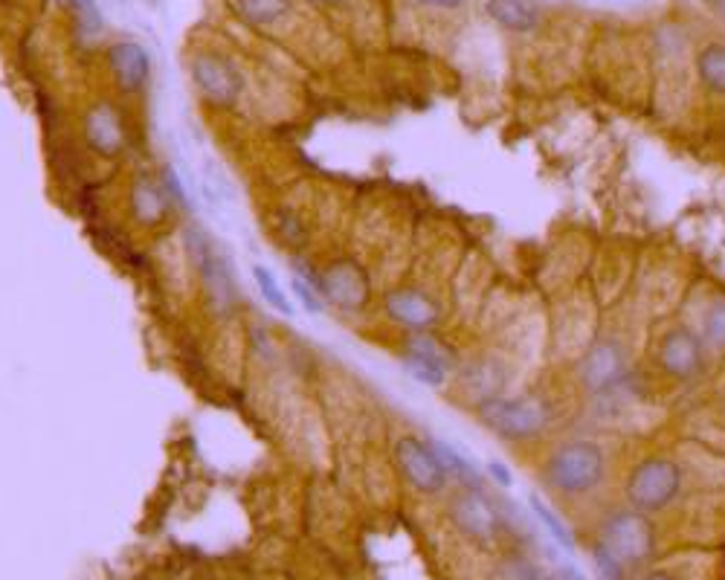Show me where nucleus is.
Instances as JSON below:
<instances>
[{
	"label": "nucleus",
	"instance_id": "f257e3e1",
	"mask_svg": "<svg viewBox=\"0 0 725 580\" xmlns=\"http://www.w3.org/2000/svg\"><path fill=\"white\" fill-rule=\"evenodd\" d=\"M607 462H603V450L592 441H569L552 453V459L545 462V482L561 494H586V490L598 488V482L603 479Z\"/></svg>",
	"mask_w": 725,
	"mask_h": 580
},
{
	"label": "nucleus",
	"instance_id": "f03ea898",
	"mask_svg": "<svg viewBox=\"0 0 725 580\" xmlns=\"http://www.w3.org/2000/svg\"><path fill=\"white\" fill-rule=\"evenodd\" d=\"M682 490V471L670 459L653 456L644 459L626 479V499L635 511L653 514L668 508Z\"/></svg>",
	"mask_w": 725,
	"mask_h": 580
},
{
	"label": "nucleus",
	"instance_id": "7ed1b4c3",
	"mask_svg": "<svg viewBox=\"0 0 725 580\" xmlns=\"http://www.w3.org/2000/svg\"><path fill=\"white\" fill-rule=\"evenodd\" d=\"M482 421L508 441L534 439L549 424V404L534 395L522 398H491L482 406Z\"/></svg>",
	"mask_w": 725,
	"mask_h": 580
},
{
	"label": "nucleus",
	"instance_id": "20e7f679",
	"mask_svg": "<svg viewBox=\"0 0 725 580\" xmlns=\"http://www.w3.org/2000/svg\"><path fill=\"white\" fill-rule=\"evenodd\" d=\"M601 543L624 566H642L644 560H651L653 548H656V531H653V522L635 508L633 511H615L603 522Z\"/></svg>",
	"mask_w": 725,
	"mask_h": 580
},
{
	"label": "nucleus",
	"instance_id": "39448f33",
	"mask_svg": "<svg viewBox=\"0 0 725 580\" xmlns=\"http://www.w3.org/2000/svg\"><path fill=\"white\" fill-rule=\"evenodd\" d=\"M630 360L619 340H598L577 366V378L589 392H607L626 378Z\"/></svg>",
	"mask_w": 725,
	"mask_h": 580
},
{
	"label": "nucleus",
	"instance_id": "423d86ee",
	"mask_svg": "<svg viewBox=\"0 0 725 580\" xmlns=\"http://www.w3.org/2000/svg\"><path fill=\"white\" fill-rule=\"evenodd\" d=\"M192 79L198 84V91L215 105H232L241 93V73L230 58L218 53H200L192 58Z\"/></svg>",
	"mask_w": 725,
	"mask_h": 580
},
{
	"label": "nucleus",
	"instance_id": "0eeeda50",
	"mask_svg": "<svg viewBox=\"0 0 725 580\" xmlns=\"http://www.w3.org/2000/svg\"><path fill=\"white\" fill-rule=\"evenodd\" d=\"M395 456L401 464V473L406 479L413 482L421 494H438L447 485V471L445 464L438 462L436 450L424 444L421 439L406 436L395 444Z\"/></svg>",
	"mask_w": 725,
	"mask_h": 580
},
{
	"label": "nucleus",
	"instance_id": "6e6552de",
	"mask_svg": "<svg viewBox=\"0 0 725 580\" xmlns=\"http://www.w3.org/2000/svg\"><path fill=\"white\" fill-rule=\"evenodd\" d=\"M661 369L676 381H691L702 369V343L691 328H670L659 343Z\"/></svg>",
	"mask_w": 725,
	"mask_h": 580
},
{
	"label": "nucleus",
	"instance_id": "1a4fd4ad",
	"mask_svg": "<svg viewBox=\"0 0 725 580\" xmlns=\"http://www.w3.org/2000/svg\"><path fill=\"white\" fill-rule=\"evenodd\" d=\"M450 517L473 540H491L496 534V511L479 490H464L453 499Z\"/></svg>",
	"mask_w": 725,
	"mask_h": 580
},
{
	"label": "nucleus",
	"instance_id": "9d476101",
	"mask_svg": "<svg viewBox=\"0 0 725 580\" xmlns=\"http://www.w3.org/2000/svg\"><path fill=\"white\" fill-rule=\"evenodd\" d=\"M406 372L413 374L418 383H427V386H441L445 383L447 366H450V357L445 355V348L438 346L433 337L427 334H418L413 343H410V351L404 357Z\"/></svg>",
	"mask_w": 725,
	"mask_h": 580
},
{
	"label": "nucleus",
	"instance_id": "9b49d317",
	"mask_svg": "<svg viewBox=\"0 0 725 580\" xmlns=\"http://www.w3.org/2000/svg\"><path fill=\"white\" fill-rule=\"evenodd\" d=\"M322 293L334 302V305L346 308H360L369 297V285H366V276L357 270L355 265L348 262H340V265L329 267L325 276H322Z\"/></svg>",
	"mask_w": 725,
	"mask_h": 580
},
{
	"label": "nucleus",
	"instance_id": "f8f14e48",
	"mask_svg": "<svg viewBox=\"0 0 725 580\" xmlns=\"http://www.w3.org/2000/svg\"><path fill=\"white\" fill-rule=\"evenodd\" d=\"M107 65H111V73L116 76L123 91L134 93L149 82V53L142 50L140 44H114L107 53Z\"/></svg>",
	"mask_w": 725,
	"mask_h": 580
},
{
	"label": "nucleus",
	"instance_id": "ddd939ff",
	"mask_svg": "<svg viewBox=\"0 0 725 580\" xmlns=\"http://www.w3.org/2000/svg\"><path fill=\"white\" fill-rule=\"evenodd\" d=\"M387 311L392 320L410 328H427L438 320V308L418 290H395L387 299Z\"/></svg>",
	"mask_w": 725,
	"mask_h": 580
},
{
	"label": "nucleus",
	"instance_id": "4468645a",
	"mask_svg": "<svg viewBox=\"0 0 725 580\" xmlns=\"http://www.w3.org/2000/svg\"><path fill=\"white\" fill-rule=\"evenodd\" d=\"M487 15L508 33H531L540 24V12L528 0H487Z\"/></svg>",
	"mask_w": 725,
	"mask_h": 580
},
{
	"label": "nucleus",
	"instance_id": "2eb2a0df",
	"mask_svg": "<svg viewBox=\"0 0 725 580\" xmlns=\"http://www.w3.org/2000/svg\"><path fill=\"white\" fill-rule=\"evenodd\" d=\"M88 140L100 154H116V151L123 149V125H119V116H116L114 108H96L88 119Z\"/></svg>",
	"mask_w": 725,
	"mask_h": 580
},
{
	"label": "nucleus",
	"instance_id": "dca6fc26",
	"mask_svg": "<svg viewBox=\"0 0 725 580\" xmlns=\"http://www.w3.org/2000/svg\"><path fill=\"white\" fill-rule=\"evenodd\" d=\"M169 207V192H163L154 181H140L134 186V216L146 221V224H157L165 216Z\"/></svg>",
	"mask_w": 725,
	"mask_h": 580
},
{
	"label": "nucleus",
	"instance_id": "f3484780",
	"mask_svg": "<svg viewBox=\"0 0 725 580\" xmlns=\"http://www.w3.org/2000/svg\"><path fill=\"white\" fill-rule=\"evenodd\" d=\"M697 76L714 93L725 96V44H709L697 56Z\"/></svg>",
	"mask_w": 725,
	"mask_h": 580
},
{
	"label": "nucleus",
	"instance_id": "a211bd4d",
	"mask_svg": "<svg viewBox=\"0 0 725 580\" xmlns=\"http://www.w3.org/2000/svg\"><path fill=\"white\" fill-rule=\"evenodd\" d=\"M239 12L248 24L271 26L290 12V0H235Z\"/></svg>",
	"mask_w": 725,
	"mask_h": 580
},
{
	"label": "nucleus",
	"instance_id": "6ab92c4d",
	"mask_svg": "<svg viewBox=\"0 0 725 580\" xmlns=\"http://www.w3.org/2000/svg\"><path fill=\"white\" fill-rule=\"evenodd\" d=\"M433 450H436L438 462L445 464L447 476H456V479L462 482V485H468V490H479L476 464L470 462V459H464L456 448L445 444V441H436V444H433Z\"/></svg>",
	"mask_w": 725,
	"mask_h": 580
},
{
	"label": "nucleus",
	"instance_id": "aec40b11",
	"mask_svg": "<svg viewBox=\"0 0 725 580\" xmlns=\"http://www.w3.org/2000/svg\"><path fill=\"white\" fill-rule=\"evenodd\" d=\"M528 502H531V511H534V514H537V520L543 522L545 531L552 534L554 543H557V546L566 548V552H575V534H572V531H569V525H566V522H563L561 517L554 514L552 508L545 506V502L540 497H531V499H528Z\"/></svg>",
	"mask_w": 725,
	"mask_h": 580
},
{
	"label": "nucleus",
	"instance_id": "412c9836",
	"mask_svg": "<svg viewBox=\"0 0 725 580\" xmlns=\"http://www.w3.org/2000/svg\"><path fill=\"white\" fill-rule=\"evenodd\" d=\"M592 569L601 580H626V566L603 546L601 540L592 546Z\"/></svg>",
	"mask_w": 725,
	"mask_h": 580
},
{
	"label": "nucleus",
	"instance_id": "4be33fe9",
	"mask_svg": "<svg viewBox=\"0 0 725 580\" xmlns=\"http://www.w3.org/2000/svg\"><path fill=\"white\" fill-rule=\"evenodd\" d=\"M58 3H61V7H65L67 12L76 18V24L82 26V33L91 35L102 26V15L93 0H58Z\"/></svg>",
	"mask_w": 725,
	"mask_h": 580
},
{
	"label": "nucleus",
	"instance_id": "5701e85b",
	"mask_svg": "<svg viewBox=\"0 0 725 580\" xmlns=\"http://www.w3.org/2000/svg\"><path fill=\"white\" fill-rule=\"evenodd\" d=\"M253 276H256V285H258V290H262V297L267 299L276 311H281V314H294V308H290L288 297L281 293V288L276 285V279H273V274L267 270V267H253Z\"/></svg>",
	"mask_w": 725,
	"mask_h": 580
},
{
	"label": "nucleus",
	"instance_id": "b1692460",
	"mask_svg": "<svg viewBox=\"0 0 725 580\" xmlns=\"http://www.w3.org/2000/svg\"><path fill=\"white\" fill-rule=\"evenodd\" d=\"M702 328H705L709 343L725 348V299L714 302V305L705 311V323H702Z\"/></svg>",
	"mask_w": 725,
	"mask_h": 580
},
{
	"label": "nucleus",
	"instance_id": "393cba45",
	"mask_svg": "<svg viewBox=\"0 0 725 580\" xmlns=\"http://www.w3.org/2000/svg\"><path fill=\"white\" fill-rule=\"evenodd\" d=\"M294 293L299 297V302L311 311V314H320L322 311V299H320V290L313 288V285H308L306 279H294Z\"/></svg>",
	"mask_w": 725,
	"mask_h": 580
},
{
	"label": "nucleus",
	"instance_id": "a878e982",
	"mask_svg": "<svg viewBox=\"0 0 725 580\" xmlns=\"http://www.w3.org/2000/svg\"><path fill=\"white\" fill-rule=\"evenodd\" d=\"M487 471H491V476H494L496 482H499V485H503V488H511V473H508V467H505L503 462H491L487 464Z\"/></svg>",
	"mask_w": 725,
	"mask_h": 580
},
{
	"label": "nucleus",
	"instance_id": "bb28decb",
	"mask_svg": "<svg viewBox=\"0 0 725 580\" xmlns=\"http://www.w3.org/2000/svg\"><path fill=\"white\" fill-rule=\"evenodd\" d=\"M163 181H165V189H169V195H172L174 200H183L181 181H177V174H174L172 169H165V172H163Z\"/></svg>",
	"mask_w": 725,
	"mask_h": 580
},
{
	"label": "nucleus",
	"instance_id": "cd10ccee",
	"mask_svg": "<svg viewBox=\"0 0 725 580\" xmlns=\"http://www.w3.org/2000/svg\"><path fill=\"white\" fill-rule=\"evenodd\" d=\"M415 3H424V7H441V9H447V7H459L462 0H415Z\"/></svg>",
	"mask_w": 725,
	"mask_h": 580
},
{
	"label": "nucleus",
	"instance_id": "c85d7f7f",
	"mask_svg": "<svg viewBox=\"0 0 725 580\" xmlns=\"http://www.w3.org/2000/svg\"><path fill=\"white\" fill-rule=\"evenodd\" d=\"M545 580H584V578H580L575 569H563L561 575H552V578H545Z\"/></svg>",
	"mask_w": 725,
	"mask_h": 580
},
{
	"label": "nucleus",
	"instance_id": "c756f323",
	"mask_svg": "<svg viewBox=\"0 0 725 580\" xmlns=\"http://www.w3.org/2000/svg\"><path fill=\"white\" fill-rule=\"evenodd\" d=\"M644 580H679V578H674L670 572H651Z\"/></svg>",
	"mask_w": 725,
	"mask_h": 580
}]
</instances>
